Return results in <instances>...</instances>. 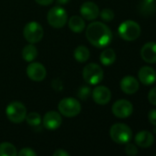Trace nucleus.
Segmentation results:
<instances>
[{
	"mask_svg": "<svg viewBox=\"0 0 156 156\" xmlns=\"http://www.w3.org/2000/svg\"><path fill=\"white\" fill-rule=\"evenodd\" d=\"M143 1L148 2V3H154V0H143Z\"/></svg>",
	"mask_w": 156,
	"mask_h": 156,
	"instance_id": "72a5a7b5",
	"label": "nucleus"
},
{
	"mask_svg": "<svg viewBox=\"0 0 156 156\" xmlns=\"http://www.w3.org/2000/svg\"><path fill=\"white\" fill-rule=\"evenodd\" d=\"M86 36L90 44L98 48L108 46L113 38V34L110 28L99 21H96L88 25Z\"/></svg>",
	"mask_w": 156,
	"mask_h": 156,
	"instance_id": "f257e3e1",
	"label": "nucleus"
},
{
	"mask_svg": "<svg viewBox=\"0 0 156 156\" xmlns=\"http://www.w3.org/2000/svg\"><path fill=\"white\" fill-rule=\"evenodd\" d=\"M120 89L126 94H134L139 90V81L133 76H125L120 81Z\"/></svg>",
	"mask_w": 156,
	"mask_h": 156,
	"instance_id": "4468645a",
	"label": "nucleus"
},
{
	"mask_svg": "<svg viewBox=\"0 0 156 156\" xmlns=\"http://www.w3.org/2000/svg\"><path fill=\"white\" fill-rule=\"evenodd\" d=\"M43 122V125L46 129L53 131L58 129L61 124H62V117L61 114L57 112L54 111H51L48 112L42 119Z\"/></svg>",
	"mask_w": 156,
	"mask_h": 156,
	"instance_id": "f8f14e48",
	"label": "nucleus"
},
{
	"mask_svg": "<svg viewBox=\"0 0 156 156\" xmlns=\"http://www.w3.org/2000/svg\"><path fill=\"white\" fill-rule=\"evenodd\" d=\"M109 134L111 139L119 144H126L132 138L131 129L124 123H116L111 126Z\"/></svg>",
	"mask_w": 156,
	"mask_h": 156,
	"instance_id": "f03ea898",
	"label": "nucleus"
},
{
	"mask_svg": "<svg viewBox=\"0 0 156 156\" xmlns=\"http://www.w3.org/2000/svg\"><path fill=\"white\" fill-rule=\"evenodd\" d=\"M125 152L128 155L131 156H134L138 154V149L137 147L132 144H127V146H126V149H125Z\"/></svg>",
	"mask_w": 156,
	"mask_h": 156,
	"instance_id": "bb28decb",
	"label": "nucleus"
},
{
	"mask_svg": "<svg viewBox=\"0 0 156 156\" xmlns=\"http://www.w3.org/2000/svg\"><path fill=\"white\" fill-rule=\"evenodd\" d=\"M17 155V148L10 143L0 144V156H16Z\"/></svg>",
	"mask_w": 156,
	"mask_h": 156,
	"instance_id": "4be33fe9",
	"label": "nucleus"
},
{
	"mask_svg": "<svg viewBox=\"0 0 156 156\" xmlns=\"http://www.w3.org/2000/svg\"><path fill=\"white\" fill-rule=\"evenodd\" d=\"M25 120L27 121L28 124L30 126H38L41 122L40 115L37 112H30V113L27 114Z\"/></svg>",
	"mask_w": 156,
	"mask_h": 156,
	"instance_id": "b1692460",
	"label": "nucleus"
},
{
	"mask_svg": "<svg viewBox=\"0 0 156 156\" xmlns=\"http://www.w3.org/2000/svg\"><path fill=\"white\" fill-rule=\"evenodd\" d=\"M155 81H156V80H155Z\"/></svg>",
	"mask_w": 156,
	"mask_h": 156,
	"instance_id": "f704fd0d",
	"label": "nucleus"
},
{
	"mask_svg": "<svg viewBox=\"0 0 156 156\" xmlns=\"http://www.w3.org/2000/svg\"><path fill=\"white\" fill-rule=\"evenodd\" d=\"M141 56L147 63H156V43L148 42L142 48Z\"/></svg>",
	"mask_w": 156,
	"mask_h": 156,
	"instance_id": "dca6fc26",
	"label": "nucleus"
},
{
	"mask_svg": "<svg viewBox=\"0 0 156 156\" xmlns=\"http://www.w3.org/2000/svg\"><path fill=\"white\" fill-rule=\"evenodd\" d=\"M100 17L102 20H104L105 22H110L114 19L115 17V14L113 12V10L109 9V8H105L103 9L100 13Z\"/></svg>",
	"mask_w": 156,
	"mask_h": 156,
	"instance_id": "393cba45",
	"label": "nucleus"
},
{
	"mask_svg": "<svg viewBox=\"0 0 156 156\" xmlns=\"http://www.w3.org/2000/svg\"><path fill=\"white\" fill-rule=\"evenodd\" d=\"M90 93H91L90 88H88L86 86H83L78 90V97L82 100H86L88 98V96L90 95Z\"/></svg>",
	"mask_w": 156,
	"mask_h": 156,
	"instance_id": "a878e982",
	"label": "nucleus"
},
{
	"mask_svg": "<svg viewBox=\"0 0 156 156\" xmlns=\"http://www.w3.org/2000/svg\"><path fill=\"white\" fill-rule=\"evenodd\" d=\"M80 13L82 17L86 20H94L99 16V8L96 3L87 1L85 2L80 7Z\"/></svg>",
	"mask_w": 156,
	"mask_h": 156,
	"instance_id": "ddd939ff",
	"label": "nucleus"
},
{
	"mask_svg": "<svg viewBox=\"0 0 156 156\" xmlns=\"http://www.w3.org/2000/svg\"><path fill=\"white\" fill-rule=\"evenodd\" d=\"M27 75L33 81H42L47 75L45 67L39 62H30L27 67Z\"/></svg>",
	"mask_w": 156,
	"mask_h": 156,
	"instance_id": "9d476101",
	"label": "nucleus"
},
{
	"mask_svg": "<svg viewBox=\"0 0 156 156\" xmlns=\"http://www.w3.org/2000/svg\"><path fill=\"white\" fill-rule=\"evenodd\" d=\"M35 1L40 5H49L53 2V0H35Z\"/></svg>",
	"mask_w": 156,
	"mask_h": 156,
	"instance_id": "2f4dec72",
	"label": "nucleus"
},
{
	"mask_svg": "<svg viewBox=\"0 0 156 156\" xmlns=\"http://www.w3.org/2000/svg\"><path fill=\"white\" fill-rule=\"evenodd\" d=\"M148 118H149V122H150L153 125L156 126V110H152V111H150L149 115H148Z\"/></svg>",
	"mask_w": 156,
	"mask_h": 156,
	"instance_id": "c756f323",
	"label": "nucleus"
},
{
	"mask_svg": "<svg viewBox=\"0 0 156 156\" xmlns=\"http://www.w3.org/2000/svg\"><path fill=\"white\" fill-rule=\"evenodd\" d=\"M67 12L62 6H53L47 15L48 23L54 28H62L67 23Z\"/></svg>",
	"mask_w": 156,
	"mask_h": 156,
	"instance_id": "0eeeda50",
	"label": "nucleus"
},
{
	"mask_svg": "<svg viewBox=\"0 0 156 156\" xmlns=\"http://www.w3.org/2000/svg\"><path fill=\"white\" fill-rule=\"evenodd\" d=\"M68 26L73 32L81 33L86 27V23H85V20L83 19L82 16H73L68 20Z\"/></svg>",
	"mask_w": 156,
	"mask_h": 156,
	"instance_id": "a211bd4d",
	"label": "nucleus"
},
{
	"mask_svg": "<svg viewBox=\"0 0 156 156\" xmlns=\"http://www.w3.org/2000/svg\"><path fill=\"white\" fill-rule=\"evenodd\" d=\"M83 78L86 83L90 85H97L102 81L104 78V71L99 65L96 63H89L83 69Z\"/></svg>",
	"mask_w": 156,
	"mask_h": 156,
	"instance_id": "39448f33",
	"label": "nucleus"
},
{
	"mask_svg": "<svg viewBox=\"0 0 156 156\" xmlns=\"http://www.w3.org/2000/svg\"><path fill=\"white\" fill-rule=\"evenodd\" d=\"M119 34L126 41H134L141 35V27L133 20H126L120 24Z\"/></svg>",
	"mask_w": 156,
	"mask_h": 156,
	"instance_id": "20e7f679",
	"label": "nucleus"
},
{
	"mask_svg": "<svg viewBox=\"0 0 156 156\" xmlns=\"http://www.w3.org/2000/svg\"><path fill=\"white\" fill-rule=\"evenodd\" d=\"M138 76L140 81L146 86L154 84L156 80V71L153 68L148 66L141 68Z\"/></svg>",
	"mask_w": 156,
	"mask_h": 156,
	"instance_id": "2eb2a0df",
	"label": "nucleus"
},
{
	"mask_svg": "<svg viewBox=\"0 0 156 156\" xmlns=\"http://www.w3.org/2000/svg\"><path fill=\"white\" fill-rule=\"evenodd\" d=\"M112 112L118 118H128L133 112V106L127 100H119L112 106Z\"/></svg>",
	"mask_w": 156,
	"mask_h": 156,
	"instance_id": "1a4fd4ad",
	"label": "nucleus"
},
{
	"mask_svg": "<svg viewBox=\"0 0 156 156\" xmlns=\"http://www.w3.org/2000/svg\"><path fill=\"white\" fill-rule=\"evenodd\" d=\"M17 154L19 156H36V153L31 149V148H23L19 151V153H17Z\"/></svg>",
	"mask_w": 156,
	"mask_h": 156,
	"instance_id": "cd10ccee",
	"label": "nucleus"
},
{
	"mask_svg": "<svg viewBox=\"0 0 156 156\" xmlns=\"http://www.w3.org/2000/svg\"><path fill=\"white\" fill-rule=\"evenodd\" d=\"M53 155L54 156H69L70 154L67 153L66 151H64L63 149H58L57 151H55L53 153Z\"/></svg>",
	"mask_w": 156,
	"mask_h": 156,
	"instance_id": "7c9ffc66",
	"label": "nucleus"
},
{
	"mask_svg": "<svg viewBox=\"0 0 156 156\" xmlns=\"http://www.w3.org/2000/svg\"><path fill=\"white\" fill-rule=\"evenodd\" d=\"M38 56V49L33 44H29L22 49V58L27 62H32Z\"/></svg>",
	"mask_w": 156,
	"mask_h": 156,
	"instance_id": "6ab92c4d",
	"label": "nucleus"
},
{
	"mask_svg": "<svg viewBox=\"0 0 156 156\" xmlns=\"http://www.w3.org/2000/svg\"><path fill=\"white\" fill-rule=\"evenodd\" d=\"M6 114L10 122L14 123H20L26 119L27 109L23 103L19 101H12L6 107Z\"/></svg>",
	"mask_w": 156,
	"mask_h": 156,
	"instance_id": "423d86ee",
	"label": "nucleus"
},
{
	"mask_svg": "<svg viewBox=\"0 0 156 156\" xmlns=\"http://www.w3.org/2000/svg\"><path fill=\"white\" fill-rule=\"evenodd\" d=\"M93 100L99 105H106L111 100V91L105 86H97L92 92Z\"/></svg>",
	"mask_w": 156,
	"mask_h": 156,
	"instance_id": "9b49d317",
	"label": "nucleus"
},
{
	"mask_svg": "<svg viewBox=\"0 0 156 156\" xmlns=\"http://www.w3.org/2000/svg\"><path fill=\"white\" fill-rule=\"evenodd\" d=\"M81 109L82 107L79 101L72 97L63 99L58 104V110L60 113L68 118L77 116L80 113Z\"/></svg>",
	"mask_w": 156,
	"mask_h": 156,
	"instance_id": "7ed1b4c3",
	"label": "nucleus"
},
{
	"mask_svg": "<svg viewBox=\"0 0 156 156\" xmlns=\"http://www.w3.org/2000/svg\"><path fill=\"white\" fill-rule=\"evenodd\" d=\"M148 100H149L150 103L156 106V87L150 90L149 95H148Z\"/></svg>",
	"mask_w": 156,
	"mask_h": 156,
	"instance_id": "c85d7f7f",
	"label": "nucleus"
},
{
	"mask_svg": "<svg viewBox=\"0 0 156 156\" xmlns=\"http://www.w3.org/2000/svg\"><path fill=\"white\" fill-rule=\"evenodd\" d=\"M116 60V53L112 48H106L100 54V61L104 66H110Z\"/></svg>",
	"mask_w": 156,
	"mask_h": 156,
	"instance_id": "412c9836",
	"label": "nucleus"
},
{
	"mask_svg": "<svg viewBox=\"0 0 156 156\" xmlns=\"http://www.w3.org/2000/svg\"><path fill=\"white\" fill-rule=\"evenodd\" d=\"M44 35L43 28L41 25L36 21L29 22L23 29V36L25 39L31 44L40 42Z\"/></svg>",
	"mask_w": 156,
	"mask_h": 156,
	"instance_id": "6e6552de",
	"label": "nucleus"
},
{
	"mask_svg": "<svg viewBox=\"0 0 156 156\" xmlns=\"http://www.w3.org/2000/svg\"><path fill=\"white\" fill-rule=\"evenodd\" d=\"M57 4H59L60 5H66L70 2V0H56Z\"/></svg>",
	"mask_w": 156,
	"mask_h": 156,
	"instance_id": "473e14b6",
	"label": "nucleus"
},
{
	"mask_svg": "<svg viewBox=\"0 0 156 156\" xmlns=\"http://www.w3.org/2000/svg\"><path fill=\"white\" fill-rule=\"evenodd\" d=\"M154 142V137L153 133L148 131H142L135 136V143L141 148H149L153 145Z\"/></svg>",
	"mask_w": 156,
	"mask_h": 156,
	"instance_id": "f3484780",
	"label": "nucleus"
},
{
	"mask_svg": "<svg viewBox=\"0 0 156 156\" xmlns=\"http://www.w3.org/2000/svg\"><path fill=\"white\" fill-rule=\"evenodd\" d=\"M156 6L154 5V3H148V2H145V1H143L141 5H140V11L143 15H145V16H150V15H153L154 12H155Z\"/></svg>",
	"mask_w": 156,
	"mask_h": 156,
	"instance_id": "5701e85b",
	"label": "nucleus"
},
{
	"mask_svg": "<svg viewBox=\"0 0 156 156\" xmlns=\"http://www.w3.org/2000/svg\"><path fill=\"white\" fill-rule=\"evenodd\" d=\"M74 57L78 62L84 63L88 60L90 57V51L86 46H78L74 51Z\"/></svg>",
	"mask_w": 156,
	"mask_h": 156,
	"instance_id": "aec40b11",
	"label": "nucleus"
}]
</instances>
